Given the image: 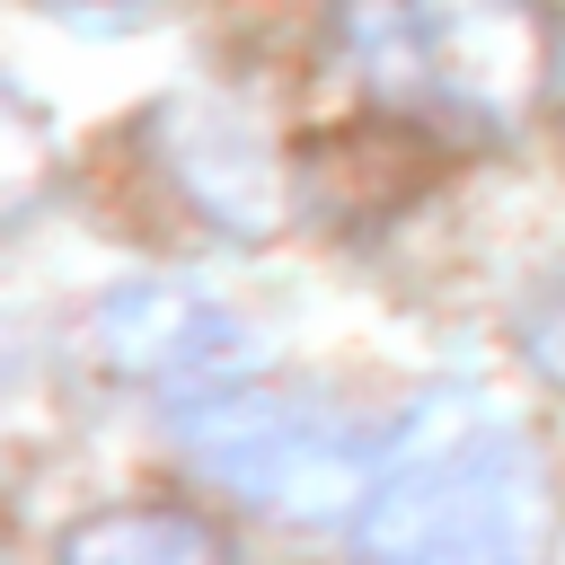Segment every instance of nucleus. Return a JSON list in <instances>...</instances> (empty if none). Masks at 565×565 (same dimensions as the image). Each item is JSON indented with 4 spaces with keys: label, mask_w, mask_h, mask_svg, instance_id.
Listing matches in <instances>:
<instances>
[{
    "label": "nucleus",
    "mask_w": 565,
    "mask_h": 565,
    "mask_svg": "<svg viewBox=\"0 0 565 565\" xmlns=\"http://www.w3.org/2000/svg\"><path fill=\"white\" fill-rule=\"evenodd\" d=\"M556 530V477L521 406L486 388H424L397 433H380V477L353 512L371 556L406 565H521Z\"/></svg>",
    "instance_id": "nucleus-1"
},
{
    "label": "nucleus",
    "mask_w": 565,
    "mask_h": 565,
    "mask_svg": "<svg viewBox=\"0 0 565 565\" xmlns=\"http://www.w3.org/2000/svg\"><path fill=\"white\" fill-rule=\"evenodd\" d=\"M335 44L380 97L441 106L468 124H512L539 88L530 0H344Z\"/></svg>",
    "instance_id": "nucleus-2"
},
{
    "label": "nucleus",
    "mask_w": 565,
    "mask_h": 565,
    "mask_svg": "<svg viewBox=\"0 0 565 565\" xmlns=\"http://www.w3.org/2000/svg\"><path fill=\"white\" fill-rule=\"evenodd\" d=\"M177 424H185V450L247 503L265 512H291V521H335V512H362L371 477H380V441L353 433L335 406L318 397H291V388H256L247 371L238 380H203L177 397Z\"/></svg>",
    "instance_id": "nucleus-3"
},
{
    "label": "nucleus",
    "mask_w": 565,
    "mask_h": 565,
    "mask_svg": "<svg viewBox=\"0 0 565 565\" xmlns=\"http://www.w3.org/2000/svg\"><path fill=\"white\" fill-rule=\"evenodd\" d=\"M97 344H106L115 371H132V380H150L168 397H185L203 380H238L256 362L247 327L203 282H185V274H132V282H115L97 300Z\"/></svg>",
    "instance_id": "nucleus-4"
},
{
    "label": "nucleus",
    "mask_w": 565,
    "mask_h": 565,
    "mask_svg": "<svg viewBox=\"0 0 565 565\" xmlns=\"http://www.w3.org/2000/svg\"><path fill=\"white\" fill-rule=\"evenodd\" d=\"M150 150H159V168L177 177V194H185L212 230H230V238H256V230L274 221V203H282L274 150H265V132H256L230 97H177V106H159Z\"/></svg>",
    "instance_id": "nucleus-5"
},
{
    "label": "nucleus",
    "mask_w": 565,
    "mask_h": 565,
    "mask_svg": "<svg viewBox=\"0 0 565 565\" xmlns=\"http://www.w3.org/2000/svg\"><path fill=\"white\" fill-rule=\"evenodd\" d=\"M221 539L177 512H97L62 530V565H212Z\"/></svg>",
    "instance_id": "nucleus-6"
},
{
    "label": "nucleus",
    "mask_w": 565,
    "mask_h": 565,
    "mask_svg": "<svg viewBox=\"0 0 565 565\" xmlns=\"http://www.w3.org/2000/svg\"><path fill=\"white\" fill-rule=\"evenodd\" d=\"M53 18H71V26H88V35H115V26H141L150 18V0H44Z\"/></svg>",
    "instance_id": "nucleus-7"
}]
</instances>
